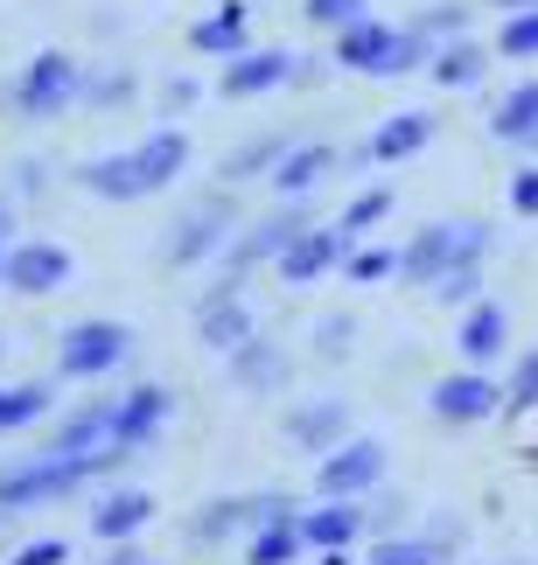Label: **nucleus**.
I'll return each instance as SVG.
<instances>
[{
	"label": "nucleus",
	"instance_id": "6",
	"mask_svg": "<svg viewBox=\"0 0 538 565\" xmlns=\"http://www.w3.org/2000/svg\"><path fill=\"white\" fill-rule=\"evenodd\" d=\"M350 245H357V237L342 231V224H336V231H315V224H308L287 252H279V279H287V287H315L329 266H342V258H350Z\"/></svg>",
	"mask_w": 538,
	"mask_h": 565
},
{
	"label": "nucleus",
	"instance_id": "48",
	"mask_svg": "<svg viewBox=\"0 0 538 565\" xmlns=\"http://www.w3.org/2000/svg\"><path fill=\"white\" fill-rule=\"evenodd\" d=\"M321 565H350V558H342V552H329V558H321Z\"/></svg>",
	"mask_w": 538,
	"mask_h": 565
},
{
	"label": "nucleus",
	"instance_id": "37",
	"mask_svg": "<svg viewBox=\"0 0 538 565\" xmlns=\"http://www.w3.org/2000/svg\"><path fill=\"white\" fill-rule=\"evenodd\" d=\"M504 398H510V412H531L538 405V350L510 371V384H504Z\"/></svg>",
	"mask_w": 538,
	"mask_h": 565
},
{
	"label": "nucleus",
	"instance_id": "26",
	"mask_svg": "<svg viewBox=\"0 0 538 565\" xmlns=\"http://www.w3.org/2000/svg\"><path fill=\"white\" fill-rule=\"evenodd\" d=\"M147 516H155V503H147L140 489H126V495H105V503L92 510V531L98 537H134Z\"/></svg>",
	"mask_w": 538,
	"mask_h": 565
},
{
	"label": "nucleus",
	"instance_id": "23",
	"mask_svg": "<svg viewBox=\"0 0 538 565\" xmlns=\"http://www.w3.org/2000/svg\"><path fill=\"white\" fill-rule=\"evenodd\" d=\"M531 126H538V77H525L518 92H504V98H497V113H489V134L510 140V147H525Z\"/></svg>",
	"mask_w": 538,
	"mask_h": 565
},
{
	"label": "nucleus",
	"instance_id": "34",
	"mask_svg": "<svg viewBox=\"0 0 538 565\" xmlns=\"http://www.w3.org/2000/svg\"><path fill=\"white\" fill-rule=\"evenodd\" d=\"M342 273H350L357 287H378L384 273H399V252H378V245L371 252H350V258H342Z\"/></svg>",
	"mask_w": 538,
	"mask_h": 565
},
{
	"label": "nucleus",
	"instance_id": "36",
	"mask_svg": "<svg viewBox=\"0 0 538 565\" xmlns=\"http://www.w3.org/2000/svg\"><path fill=\"white\" fill-rule=\"evenodd\" d=\"M300 14L315 29H350V21H363V0H300Z\"/></svg>",
	"mask_w": 538,
	"mask_h": 565
},
{
	"label": "nucleus",
	"instance_id": "2",
	"mask_svg": "<svg viewBox=\"0 0 538 565\" xmlns=\"http://www.w3.org/2000/svg\"><path fill=\"white\" fill-rule=\"evenodd\" d=\"M489 245H497V231H489V224H476V216H447V224H426L413 245L399 252V273H405V279H420V287H434L447 266L489 258Z\"/></svg>",
	"mask_w": 538,
	"mask_h": 565
},
{
	"label": "nucleus",
	"instance_id": "28",
	"mask_svg": "<svg viewBox=\"0 0 538 565\" xmlns=\"http://www.w3.org/2000/svg\"><path fill=\"white\" fill-rule=\"evenodd\" d=\"M371 565H447V552L434 545V537H384V545L371 552Z\"/></svg>",
	"mask_w": 538,
	"mask_h": 565
},
{
	"label": "nucleus",
	"instance_id": "39",
	"mask_svg": "<svg viewBox=\"0 0 538 565\" xmlns=\"http://www.w3.org/2000/svg\"><path fill=\"white\" fill-rule=\"evenodd\" d=\"M363 524H371L378 537H392V531L405 524V495H378V503H371V510H363Z\"/></svg>",
	"mask_w": 538,
	"mask_h": 565
},
{
	"label": "nucleus",
	"instance_id": "7",
	"mask_svg": "<svg viewBox=\"0 0 538 565\" xmlns=\"http://www.w3.org/2000/svg\"><path fill=\"white\" fill-rule=\"evenodd\" d=\"M119 356H126V329H119V321H84V329L63 335L56 371L63 377H98V371H113Z\"/></svg>",
	"mask_w": 538,
	"mask_h": 565
},
{
	"label": "nucleus",
	"instance_id": "18",
	"mask_svg": "<svg viewBox=\"0 0 538 565\" xmlns=\"http://www.w3.org/2000/svg\"><path fill=\"white\" fill-rule=\"evenodd\" d=\"M161 419H168V391H161V384H140L134 398L113 412V440H119V447H140Z\"/></svg>",
	"mask_w": 538,
	"mask_h": 565
},
{
	"label": "nucleus",
	"instance_id": "41",
	"mask_svg": "<svg viewBox=\"0 0 538 565\" xmlns=\"http://www.w3.org/2000/svg\"><path fill=\"white\" fill-rule=\"evenodd\" d=\"M510 210L538 216V168H518V175H510Z\"/></svg>",
	"mask_w": 538,
	"mask_h": 565
},
{
	"label": "nucleus",
	"instance_id": "14",
	"mask_svg": "<svg viewBox=\"0 0 538 565\" xmlns=\"http://www.w3.org/2000/svg\"><path fill=\"white\" fill-rule=\"evenodd\" d=\"M426 140H434V113H399V119H384L363 147H371L378 168H392V161H405V154H420Z\"/></svg>",
	"mask_w": 538,
	"mask_h": 565
},
{
	"label": "nucleus",
	"instance_id": "29",
	"mask_svg": "<svg viewBox=\"0 0 538 565\" xmlns=\"http://www.w3.org/2000/svg\"><path fill=\"white\" fill-rule=\"evenodd\" d=\"M300 552V524H260V537H252V558L245 565H287Z\"/></svg>",
	"mask_w": 538,
	"mask_h": 565
},
{
	"label": "nucleus",
	"instance_id": "45",
	"mask_svg": "<svg viewBox=\"0 0 538 565\" xmlns=\"http://www.w3.org/2000/svg\"><path fill=\"white\" fill-rule=\"evenodd\" d=\"M113 565H155L147 552H113Z\"/></svg>",
	"mask_w": 538,
	"mask_h": 565
},
{
	"label": "nucleus",
	"instance_id": "44",
	"mask_svg": "<svg viewBox=\"0 0 538 565\" xmlns=\"http://www.w3.org/2000/svg\"><path fill=\"white\" fill-rule=\"evenodd\" d=\"M168 105H197V84H189V77H168Z\"/></svg>",
	"mask_w": 538,
	"mask_h": 565
},
{
	"label": "nucleus",
	"instance_id": "38",
	"mask_svg": "<svg viewBox=\"0 0 538 565\" xmlns=\"http://www.w3.org/2000/svg\"><path fill=\"white\" fill-rule=\"evenodd\" d=\"M350 335H357V321H350V315H329V321L315 329V350H321V356H350Z\"/></svg>",
	"mask_w": 538,
	"mask_h": 565
},
{
	"label": "nucleus",
	"instance_id": "13",
	"mask_svg": "<svg viewBox=\"0 0 538 565\" xmlns=\"http://www.w3.org/2000/svg\"><path fill=\"white\" fill-rule=\"evenodd\" d=\"M426 71H434V84H447V92H476V84L489 77V50H483V42H468V35H455V42H441V50H434Z\"/></svg>",
	"mask_w": 538,
	"mask_h": 565
},
{
	"label": "nucleus",
	"instance_id": "5",
	"mask_svg": "<svg viewBox=\"0 0 538 565\" xmlns=\"http://www.w3.org/2000/svg\"><path fill=\"white\" fill-rule=\"evenodd\" d=\"M231 224H239L231 195H210V203H197V210L182 216V231L161 245V252H168V266H197V258H210V252H218L224 237H231Z\"/></svg>",
	"mask_w": 538,
	"mask_h": 565
},
{
	"label": "nucleus",
	"instance_id": "21",
	"mask_svg": "<svg viewBox=\"0 0 538 565\" xmlns=\"http://www.w3.org/2000/svg\"><path fill=\"white\" fill-rule=\"evenodd\" d=\"M231 377H239L245 391H279V384H287V356H279L273 342L252 335V342H239V350H231Z\"/></svg>",
	"mask_w": 538,
	"mask_h": 565
},
{
	"label": "nucleus",
	"instance_id": "27",
	"mask_svg": "<svg viewBox=\"0 0 538 565\" xmlns=\"http://www.w3.org/2000/svg\"><path fill=\"white\" fill-rule=\"evenodd\" d=\"M50 398H56L50 384H21V391H0V433H8V426H29V419H42V412H50Z\"/></svg>",
	"mask_w": 538,
	"mask_h": 565
},
{
	"label": "nucleus",
	"instance_id": "42",
	"mask_svg": "<svg viewBox=\"0 0 538 565\" xmlns=\"http://www.w3.org/2000/svg\"><path fill=\"white\" fill-rule=\"evenodd\" d=\"M252 524H294L287 495H252Z\"/></svg>",
	"mask_w": 538,
	"mask_h": 565
},
{
	"label": "nucleus",
	"instance_id": "15",
	"mask_svg": "<svg viewBox=\"0 0 538 565\" xmlns=\"http://www.w3.org/2000/svg\"><path fill=\"white\" fill-rule=\"evenodd\" d=\"M392 35H399V29H384V21H350V29H336V63H342V71L378 77V63H384V50H392Z\"/></svg>",
	"mask_w": 538,
	"mask_h": 565
},
{
	"label": "nucleus",
	"instance_id": "11",
	"mask_svg": "<svg viewBox=\"0 0 538 565\" xmlns=\"http://www.w3.org/2000/svg\"><path fill=\"white\" fill-rule=\"evenodd\" d=\"M0 279H8L14 294H50V287L71 279V252H63V245H14Z\"/></svg>",
	"mask_w": 538,
	"mask_h": 565
},
{
	"label": "nucleus",
	"instance_id": "19",
	"mask_svg": "<svg viewBox=\"0 0 538 565\" xmlns=\"http://www.w3.org/2000/svg\"><path fill=\"white\" fill-rule=\"evenodd\" d=\"M113 412H119V405H84V412H71V419L56 426L50 454H71V461H84L98 440H113Z\"/></svg>",
	"mask_w": 538,
	"mask_h": 565
},
{
	"label": "nucleus",
	"instance_id": "1",
	"mask_svg": "<svg viewBox=\"0 0 538 565\" xmlns=\"http://www.w3.org/2000/svg\"><path fill=\"white\" fill-rule=\"evenodd\" d=\"M134 447H105V454H84V461H71V454H50V461H35V468H8L0 475V510H35V503H56V495H71L84 475H98V468H119Z\"/></svg>",
	"mask_w": 538,
	"mask_h": 565
},
{
	"label": "nucleus",
	"instance_id": "12",
	"mask_svg": "<svg viewBox=\"0 0 538 565\" xmlns=\"http://www.w3.org/2000/svg\"><path fill=\"white\" fill-rule=\"evenodd\" d=\"M336 161H342V154H336L329 140H294V147H287V161L273 168V189L294 203V195H308L321 175H336Z\"/></svg>",
	"mask_w": 538,
	"mask_h": 565
},
{
	"label": "nucleus",
	"instance_id": "9",
	"mask_svg": "<svg viewBox=\"0 0 538 565\" xmlns=\"http://www.w3.org/2000/svg\"><path fill=\"white\" fill-rule=\"evenodd\" d=\"M279 84H294V50H245L224 63V98H260Z\"/></svg>",
	"mask_w": 538,
	"mask_h": 565
},
{
	"label": "nucleus",
	"instance_id": "24",
	"mask_svg": "<svg viewBox=\"0 0 538 565\" xmlns=\"http://www.w3.org/2000/svg\"><path fill=\"white\" fill-rule=\"evenodd\" d=\"M342 426H350V412H342L336 398H329V405H300L294 419H287L294 447H308V454H315V447H336V440H342Z\"/></svg>",
	"mask_w": 538,
	"mask_h": 565
},
{
	"label": "nucleus",
	"instance_id": "35",
	"mask_svg": "<svg viewBox=\"0 0 538 565\" xmlns=\"http://www.w3.org/2000/svg\"><path fill=\"white\" fill-rule=\"evenodd\" d=\"M434 294H441V300H476V294H483V258H468V266H447V273L434 279Z\"/></svg>",
	"mask_w": 538,
	"mask_h": 565
},
{
	"label": "nucleus",
	"instance_id": "49",
	"mask_svg": "<svg viewBox=\"0 0 538 565\" xmlns=\"http://www.w3.org/2000/svg\"><path fill=\"white\" fill-rule=\"evenodd\" d=\"M525 147H531V154H538V126H531V134H525Z\"/></svg>",
	"mask_w": 538,
	"mask_h": 565
},
{
	"label": "nucleus",
	"instance_id": "32",
	"mask_svg": "<svg viewBox=\"0 0 538 565\" xmlns=\"http://www.w3.org/2000/svg\"><path fill=\"white\" fill-rule=\"evenodd\" d=\"M384 216H392V189H363L357 203L342 210V231H350V237H363L371 224H384Z\"/></svg>",
	"mask_w": 538,
	"mask_h": 565
},
{
	"label": "nucleus",
	"instance_id": "17",
	"mask_svg": "<svg viewBox=\"0 0 538 565\" xmlns=\"http://www.w3.org/2000/svg\"><path fill=\"white\" fill-rule=\"evenodd\" d=\"M357 531H363V510H357V503H342V495H329L321 510L300 516V537H308V545H321V552H342Z\"/></svg>",
	"mask_w": 538,
	"mask_h": 565
},
{
	"label": "nucleus",
	"instance_id": "47",
	"mask_svg": "<svg viewBox=\"0 0 538 565\" xmlns=\"http://www.w3.org/2000/svg\"><path fill=\"white\" fill-rule=\"evenodd\" d=\"M497 8H504V14H525V8H538V0H497Z\"/></svg>",
	"mask_w": 538,
	"mask_h": 565
},
{
	"label": "nucleus",
	"instance_id": "8",
	"mask_svg": "<svg viewBox=\"0 0 538 565\" xmlns=\"http://www.w3.org/2000/svg\"><path fill=\"white\" fill-rule=\"evenodd\" d=\"M378 475H384V447L378 440H350V447L321 454L315 489L321 495H363V489H378Z\"/></svg>",
	"mask_w": 538,
	"mask_h": 565
},
{
	"label": "nucleus",
	"instance_id": "46",
	"mask_svg": "<svg viewBox=\"0 0 538 565\" xmlns=\"http://www.w3.org/2000/svg\"><path fill=\"white\" fill-rule=\"evenodd\" d=\"M0 273H8V210H0Z\"/></svg>",
	"mask_w": 538,
	"mask_h": 565
},
{
	"label": "nucleus",
	"instance_id": "16",
	"mask_svg": "<svg viewBox=\"0 0 538 565\" xmlns=\"http://www.w3.org/2000/svg\"><path fill=\"white\" fill-rule=\"evenodd\" d=\"M189 50L197 56H245V0H224L210 21L189 29Z\"/></svg>",
	"mask_w": 538,
	"mask_h": 565
},
{
	"label": "nucleus",
	"instance_id": "43",
	"mask_svg": "<svg viewBox=\"0 0 538 565\" xmlns=\"http://www.w3.org/2000/svg\"><path fill=\"white\" fill-rule=\"evenodd\" d=\"M63 558H71V545H63V537H35V545L21 552L14 565H63Z\"/></svg>",
	"mask_w": 538,
	"mask_h": 565
},
{
	"label": "nucleus",
	"instance_id": "30",
	"mask_svg": "<svg viewBox=\"0 0 538 565\" xmlns=\"http://www.w3.org/2000/svg\"><path fill=\"white\" fill-rule=\"evenodd\" d=\"M420 35H434V42H455V35H468V8L462 0H441V8H420V21H413Z\"/></svg>",
	"mask_w": 538,
	"mask_h": 565
},
{
	"label": "nucleus",
	"instance_id": "10",
	"mask_svg": "<svg viewBox=\"0 0 538 565\" xmlns=\"http://www.w3.org/2000/svg\"><path fill=\"white\" fill-rule=\"evenodd\" d=\"M126 161H134V182H140V195H155V189H168V182H176L182 168H189V140L176 134V126H161V134H147V140H140Z\"/></svg>",
	"mask_w": 538,
	"mask_h": 565
},
{
	"label": "nucleus",
	"instance_id": "4",
	"mask_svg": "<svg viewBox=\"0 0 538 565\" xmlns=\"http://www.w3.org/2000/svg\"><path fill=\"white\" fill-rule=\"evenodd\" d=\"M426 405H434V419H447V426H476V419H489V412H504L510 398H504V384H489L483 363H476V371H462V377H441L434 391H426Z\"/></svg>",
	"mask_w": 538,
	"mask_h": 565
},
{
	"label": "nucleus",
	"instance_id": "31",
	"mask_svg": "<svg viewBox=\"0 0 538 565\" xmlns=\"http://www.w3.org/2000/svg\"><path fill=\"white\" fill-rule=\"evenodd\" d=\"M245 524H252V503H210V510L197 516V537H203V545H218V537L245 531Z\"/></svg>",
	"mask_w": 538,
	"mask_h": 565
},
{
	"label": "nucleus",
	"instance_id": "20",
	"mask_svg": "<svg viewBox=\"0 0 538 565\" xmlns=\"http://www.w3.org/2000/svg\"><path fill=\"white\" fill-rule=\"evenodd\" d=\"M504 335H510L504 308H497V300H476L455 342H462V356H468V363H489V356H504Z\"/></svg>",
	"mask_w": 538,
	"mask_h": 565
},
{
	"label": "nucleus",
	"instance_id": "25",
	"mask_svg": "<svg viewBox=\"0 0 538 565\" xmlns=\"http://www.w3.org/2000/svg\"><path fill=\"white\" fill-rule=\"evenodd\" d=\"M287 134H260V140H245L239 154H224V182H252V175H273L279 161H287Z\"/></svg>",
	"mask_w": 538,
	"mask_h": 565
},
{
	"label": "nucleus",
	"instance_id": "40",
	"mask_svg": "<svg viewBox=\"0 0 538 565\" xmlns=\"http://www.w3.org/2000/svg\"><path fill=\"white\" fill-rule=\"evenodd\" d=\"M126 92H134V77H126V71H105V77H84V98H92V105H119Z\"/></svg>",
	"mask_w": 538,
	"mask_h": 565
},
{
	"label": "nucleus",
	"instance_id": "3",
	"mask_svg": "<svg viewBox=\"0 0 538 565\" xmlns=\"http://www.w3.org/2000/svg\"><path fill=\"white\" fill-rule=\"evenodd\" d=\"M84 92V77H77V56H56V50H42L29 71H21L14 84V113L21 119H56L63 105H71Z\"/></svg>",
	"mask_w": 538,
	"mask_h": 565
},
{
	"label": "nucleus",
	"instance_id": "33",
	"mask_svg": "<svg viewBox=\"0 0 538 565\" xmlns=\"http://www.w3.org/2000/svg\"><path fill=\"white\" fill-rule=\"evenodd\" d=\"M497 56H538V8H525V14H510L504 21V35H497Z\"/></svg>",
	"mask_w": 538,
	"mask_h": 565
},
{
	"label": "nucleus",
	"instance_id": "22",
	"mask_svg": "<svg viewBox=\"0 0 538 565\" xmlns=\"http://www.w3.org/2000/svg\"><path fill=\"white\" fill-rule=\"evenodd\" d=\"M197 329H203L210 350H239V342H252V315H245V300H239V294H224V300H203Z\"/></svg>",
	"mask_w": 538,
	"mask_h": 565
}]
</instances>
